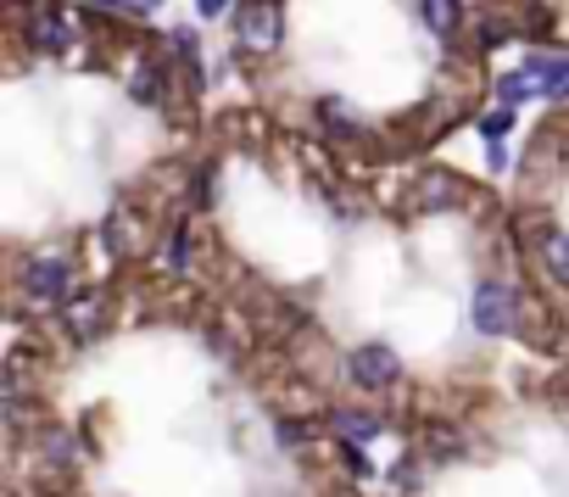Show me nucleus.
<instances>
[{
	"label": "nucleus",
	"mask_w": 569,
	"mask_h": 497,
	"mask_svg": "<svg viewBox=\"0 0 569 497\" xmlns=\"http://www.w3.org/2000/svg\"><path fill=\"white\" fill-rule=\"evenodd\" d=\"M29 40H34L40 51H73V46H79V23L62 18V12H51V7H34V12H29Z\"/></svg>",
	"instance_id": "nucleus-5"
},
{
	"label": "nucleus",
	"mask_w": 569,
	"mask_h": 497,
	"mask_svg": "<svg viewBox=\"0 0 569 497\" xmlns=\"http://www.w3.org/2000/svg\"><path fill=\"white\" fill-rule=\"evenodd\" d=\"M23 297H29L34 308H62V297H68V264H62V258H29V269H23Z\"/></svg>",
	"instance_id": "nucleus-3"
},
{
	"label": "nucleus",
	"mask_w": 569,
	"mask_h": 497,
	"mask_svg": "<svg viewBox=\"0 0 569 497\" xmlns=\"http://www.w3.org/2000/svg\"><path fill=\"white\" fill-rule=\"evenodd\" d=\"M536 246H541L547 275H552L558 286H569V235H563V229H541V235H536Z\"/></svg>",
	"instance_id": "nucleus-8"
},
{
	"label": "nucleus",
	"mask_w": 569,
	"mask_h": 497,
	"mask_svg": "<svg viewBox=\"0 0 569 497\" xmlns=\"http://www.w3.org/2000/svg\"><path fill=\"white\" fill-rule=\"evenodd\" d=\"M96 325H101V291L73 297V308H68V330H73V341H84Z\"/></svg>",
	"instance_id": "nucleus-9"
},
{
	"label": "nucleus",
	"mask_w": 569,
	"mask_h": 497,
	"mask_svg": "<svg viewBox=\"0 0 569 497\" xmlns=\"http://www.w3.org/2000/svg\"><path fill=\"white\" fill-rule=\"evenodd\" d=\"M336 430H341L347 441H375V436H380V419H375V414H336Z\"/></svg>",
	"instance_id": "nucleus-11"
},
{
	"label": "nucleus",
	"mask_w": 569,
	"mask_h": 497,
	"mask_svg": "<svg viewBox=\"0 0 569 497\" xmlns=\"http://www.w3.org/2000/svg\"><path fill=\"white\" fill-rule=\"evenodd\" d=\"M475 129H480V135H486V140H502V135H508V129H513V112H508V107H497V112H486V118H480V123H475Z\"/></svg>",
	"instance_id": "nucleus-16"
},
{
	"label": "nucleus",
	"mask_w": 569,
	"mask_h": 497,
	"mask_svg": "<svg viewBox=\"0 0 569 497\" xmlns=\"http://www.w3.org/2000/svg\"><path fill=\"white\" fill-rule=\"evenodd\" d=\"M458 201H463V179H452V173H425L413 190V212H447Z\"/></svg>",
	"instance_id": "nucleus-6"
},
{
	"label": "nucleus",
	"mask_w": 569,
	"mask_h": 497,
	"mask_svg": "<svg viewBox=\"0 0 569 497\" xmlns=\"http://www.w3.org/2000/svg\"><path fill=\"white\" fill-rule=\"evenodd\" d=\"M162 264H168V269H184V264H190V235H184V223L168 235V252H162Z\"/></svg>",
	"instance_id": "nucleus-15"
},
{
	"label": "nucleus",
	"mask_w": 569,
	"mask_h": 497,
	"mask_svg": "<svg viewBox=\"0 0 569 497\" xmlns=\"http://www.w3.org/2000/svg\"><path fill=\"white\" fill-rule=\"evenodd\" d=\"M134 7H146V12H157V7H162V0H134Z\"/></svg>",
	"instance_id": "nucleus-20"
},
{
	"label": "nucleus",
	"mask_w": 569,
	"mask_h": 497,
	"mask_svg": "<svg viewBox=\"0 0 569 497\" xmlns=\"http://www.w3.org/2000/svg\"><path fill=\"white\" fill-rule=\"evenodd\" d=\"M513 319H519V297H513L508 286L486 280V286L475 291V330H480V336H508Z\"/></svg>",
	"instance_id": "nucleus-2"
},
{
	"label": "nucleus",
	"mask_w": 569,
	"mask_h": 497,
	"mask_svg": "<svg viewBox=\"0 0 569 497\" xmlns=\"http://www.w3.org/2000/svg\"><path fill=\"white\" fill-rule=\"evenodd\" d=\"M497 90H502V107H513V101H525V96H536V85H530V73H502V79H497Z\"/></svg>",
	"instance_id": "nucleus-14"
},
{
	"label": "nucleus",
	"mask_w": 569,
	"mask_h": 497,
	"mask_svg": "<svg viewBox=\"0 0 569 497\" xmlns=\"http://www.w3.org/2000/svg\"><path fill=\"white\" fill-rule=\"evenodd\" d=\"M525 73H530L536 96H563V90H569V57H552V51H530Z\"/></svg>",
	"instance_id": "nucleus-7"
},
{
	"label": "nucleus",
	"mask_w": 569,
	"mask_h": 497,
	"mask_svg": "<svg viewBox=\"0 0 569 497\" xmlns=\"http://www.w3.org/2000/svg\"><path fill=\"white\" fill-rule=\"evenodd\" d=\"M279 29H284L279 0H251V7H240V18H234V34H240L246 51H273L279 46Z\"/></svg>",
	"instance_id": "nucleus-1"
},
{
	"label": "nucleus",
	"mask_w": 569,
	"mask_h": 497,
	"mask_svg": "<svg viewBox=\"0 0 569 497\" xmlns=\"http://www.w3.org/2000/svg\"><path fill=\"white\" fill-rule=\"evenodd\" d=\"M129 90H134V101H162V68H140L129 79Z\"/></svg>",
	"instance_id": "nucleus-12"
},
{
	"label": "nucleus",
	"mask_w": 569,
	"mask_h": 497,
	"mask_svg": "<svg viewBox=\"0 0 569 497\" xmlns=\"http://www.w3.org/2000/svg\"><path fill=\"white\" fill-rule=\"evenodd\" d=\"M79 7H96V12H123V0H79Z\"/></svg>",
	"instance_id": "nucleus-19"
},
{
	"label": "nucleus",
	"mask_w": 569,
	"mask_h": 497,
	"mask_svg": "<svg viewBox=\"0 0 569 497\" xmlns=\"http://www.w3.org/2000/svg\"><path fill=\"white\" fill-rule=\"evenodd\" d=\"M419 7H425V23H430V34H452L458 29V0H419Z\"/></svg>",
	"instance_id": "nucleus-10"
},
{
	"label": "nucleus",
	"mask_w": 569,
	"mask_h": 497,
	"mask_svg": "<svg viewBox=\"0 0 569 497\" xmlns=\"http://www.w3.org/2000/svg\"><path fill=\"white\" fill-rule=\"evenodd\" d=\"M347 369H352V380L358 386H369V391H386V386H397L402 380V364H397V352L391 347H358L352 358H347Z\"/></svg>",
	"instance_id": "nucleus-4"
},
{
	"label": "nucleus",
	"mask_w": 569,
	"mask_h": 497,
	"mask_svg": "<svg viewBox=\"0 0 569 497\" xmlns=\"http://www.w3.org/2000/svg\"><path fill=\"white\" fill-rule=\"evenodd\" d=\"M319 118H330V129H336V135H358V118H352V107H347V101H319Z\"/></svg>",
	"instance_id": "nucleus-13"
},
{
	"label": "nucleus",
	"mask_w": 569,
	"mask_h": 497,
	"mask_svg": "<svg viewBox=\"0 0 569 497\" xmlns=\"http://www.w3.org/2000/svg\"><path fill=\"white\" fill-rule=\"evenodd\" d=\"M179 57H196V29H173V40H168Z\"/></svg>",
	"instance_id": "nucleus-17"
},
{
	"label": "nucleus",
	"mask_w": 569,
	"mask_h": 497,
	"mask_svg": "<svg viewBox=\"0 0 569 497\" xmlns=\"http://www.w3.org/2000/svg\"><path fill=\"white\" fill-rule=\"evenodd\" d=\"M229 7H234V0H196V12H201V18H223Z\"/></svg>",
	"instance_id": "nucleus-18"
}]
</instances>
